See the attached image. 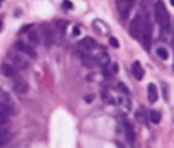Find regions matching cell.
I'll use <instances>...</instances> for the list:
<instances>
[{"mask_svg": "<svg viewBox=\"0 0 174 148\" xmlns=\"http://www.w3.org/2000/svg\"><path fill=\"white\" fill-rule=\"evenodd\" d=\"M95 60H96V63H99V64H103V66H107V64L110 63L108 54H105V52H99V54H98V57L95 58Z\"/></svg>", "mask_w": 174, "mask_h": 148, "instance_id": "ac0fdd59", "label": "cell"}, {"mask_svg": "<svg viewBox=\"0 0 174 148\" xmlns=\"http://www.w3.org/2000/svg\"><path fill=\"white\" fill-rule=\"evenodd\" d=\"M40 38L45 41L46 46H52L55 41V35H54V29L49 24H43L40 28Z\"/></svg>", "mask_w": 174, "mask_h": 148, "instance_id": "5b68a950", "label": "cell"}, {"mask_svg": "<svg viewBox=\"0 0 174 148\" xmlns=\"http://www.w3.org/2000/svg\"><path fill=\"white\" fill-rule=\"evenodd\" d=\"M118 89L122 92L124 95H128V93H130V92H128V89L125 87V84H124V82H118Z\"/></svg>", "mask_w": 174, "mask_h": 148, "instance_id": "d4e9b609", "label": "cell"}, {"mask_svg": "<svg viewBox=\"0 0 174 148\" xmlns=\"http://www.w3.org/2000/svg\"><path fill=\"white\" fill-rule=\"evenodd\" d=\"M131 72H133V75H134L136 80H142L144 78V69H142L139 61H134L131 64Z\"/></svg>", "mask_w": 174, "mask_h": 148, "instance_id": "2e32d148", "label": "cell"}, {"mask_svg": "<svg viewBox=\"0 0 174 148\" xmlns=\"http://www.w3.org/2000/svg\"><path fill=\"white\" fill-rule=\"evenodd\" d=\"M34 28V24H28V26H24L23 29H22V32H28V31H31Z\"/></svg>", "mask_w": 174, "mask_h": 148, "instance_id": "f1b7e54d", "label": "cell"}, {"mask_svg": "<svg viewBox=\"0 0 174 148\" xmlns=\"http://www.w3.org/2000/svg\"><path fill=\"white\" fill-rule=\"evenodd\" d=\"M170 3H171V5H173V6H174V0H170Z\"/></svg>", "mask_w": 174, "mask_h": 148, "instance_id": "4dcf8cb0", "label": "cell"}, {"mask_svg": "<svg viewBox=\"0 0 174 148\" xmlns=\"http://www.w3.org/2000/svg\"><path fill=\"white\" fill-rule=\"evenodd\" d=\"M150 121L153 124H159L161 122V113L157 110H151L150 112Z\"/></svg>", "mask_w": 174, "mask_h": 148, "instance_id": "7402d4cb", "label": "cell"}, {"mask_svg": "<svg viewBox=\"0 0 174 148\" xmlns=\"http://www.w3.org/2000/svg\"><path fill=\"white\" fill-rule=\"evenodd\" d=\"M9 122V119H8V114L5 113V112H2L0 110V125H6Z\"/></svg>", "mask_w": 174, "mask_h": 148, "instance_id": "603a6c76", "label": "cell"}, {"mask_svg": "<svg viewBox=\"0 0 174 148\" xmlns=\"http://www.w3.org/2000/svg\"><path fill=\"white\" fill-rule=\"evenodd\" d=\"M12 135L8 131V130H5V128H0V147H3V145H6L9 140H11Z\"/></svg>", "mask_w": 174, "mask_h": 148, "instance_id": "e0dca14e", "label": "cell"}, {"mask_svg": "<svg viewBox=\"0 0 174 148\" xmlns=\"http://www.w3.org/2000/svg\"><path fill=\"white\" fill-rule=\"evenodd\" d=\"M134 118H136V121H138V122H140V124H145V122H147V116H145V110H144V108L136 110Z\"/></svg>", "mask_w": 174, "mask_h": 148, "instance_id": "d6986e66", "label": "cell"}, {"mask_svg": "<svg viewBox=\"0 0 174 148\" xmlns=\"http://www.w3.org/2000/svg\"><path fill=\"white\" fill-rule=\"evenodd\" d=\"M147 92H148V101L150 103H156L157 101V98H159V93H157V87H156V84H148V89H147Z\"/></svg>", "mask_w": 174, "mask_h": 148, "instance_id": "5bb4252c", "label": "cell"}, {"mask_svg": "<svg viewBox=\"0 0 174 148\" xmlns=\"http://www.w3.org/2000/svg\"><path fill=\"white\" fill-rule=\"evenodd\" d=\"M28 40H29V43L32 46H38L41 43V38H40V32H37L34 28L29 31V34H28Z\"/></svg>", "mask_w": 174, "mask_h": 148, "instance_id": "9a60e30c", "label": "cell"}, {"mask_svg": "<svg viewBox=\"0 0 174 148\" xmlns=\"http://www.w3.org/2000/svg\"><path fill=\"white\" fill-rule=\"evenodd\" d=\"M156 54H157V57L161 58V60H166V58L170 57V54H168V50L163 47V46H159L157 49H156Z\"/></svg>", "mask_w": 174, "mask_h": 148, "instance_id": "44dd1931", "label": "cell"}, {"mask_svg": "<svg viewBox=\"0 0 174 148\" xmlns=\"http://www.w3.org/2000/svg\"><path fill=\"white\" fill-rule=\"evenodd\" d=\"M72 35H75V37L81 35V28H80V26H73V28H72Z\"/></svg>", "mask_w": 174, "mask_h": 148, "instance_id": "484cf974", "label": "cell"}, {"mask_svg": "<svg viewBox=\"0 0 174 148\" xmlns=\"http://www.w3.org/2000/svg\"><path fill=\"white\" fill-rule=\"evenodd\" d=\"M14 47H15V50H17V52H20V54H24V55H28V57H31V58H35V57H37V52H35V49L31 45H26L24 41H17Z\"/></svg>", "mask_w": 174, "mask_h": 148, "instance_id": "52a82bcc", "label": "cell"}, {"mask_svg": "<svg viewBox=\"0 0 174 148\" xmlns=\"http://www.w3.org/2000/svg\"><path fill=\"white\" fill-rule=\"evenodd\" d=\"M2 73L6 77V78H15L18 77V69L12 64H3L2 66Z\"/></svg>", "mask_w": 174, "mask_h": 148, "instance_id": "7c38bea8", "label": "cell"}, {"mask_svg": "<svg viewBox=\"0 0 174 148\" xmlns=\"http://www.w3.org/2000/svg\"><path fill=\"white\" fill-rule=\"evenodd\" d=\"M142 23H144V15H142L140 12H138V14L133 17V20L130 22V24H128V32H130V35H131L133 38H136V40H139V37H140Z\"/></svg>", "mask_w": 174, "mask_h": 148, "instance_id": "277c9868", "label": "cell"}, {"mask_svg": "<svg viewBox=\"0 0 174 148\" xmlns=\"http://www.w3.org/2000/svg\"><path fill=\"white\" fill-rule=\"evenodd\" d=\"M154 18L157 24L161 26L162 38H166V35L170 34V29H171V23H170V14L162 2H156V5H154Z\"/></svg>", "mask_w": 174, "mask_h": 148, "instance_id": "6da1fadb", "label": "cell"}, {"mask_svg": "<svg viewBox=\"0 0 174 148\" xmlns=\"http://www.w3.org/2000/svg\"><path fill=\"white\" fill-rule=\"evenodd\" d=\"M80 55H81V60H82V64L86 66V67H95L98 63H96V60L90 55H87V52H81L80 50Z\"/></svg>", "mask_w": 174, "mask_h": 148, "instance_id": "4fadbf2b", "label": "cell"}, {"mask_svg": "<svg viewBox=\"0 0 174 148\" xmlns=\"http://www.w3.org/2000/svg\"><path fill=\"white\" fill-rule=\"evenodd\" d=\"M63 6L67 8V9H72V8H73V3H72L70 0H64V2H63Z\"/></svg>", "mask_w": 174, "mask_h": 148, "instance_id": "4316f807", "label": "cell"}, {"mask_svg": "<svg viewBox=\"0 0 174 148\" xmlns=\"http://www.w3.org/2000/svg\"><path fill=\"white\" fill-rule=\"evenodd\" d=\"M173 37H174V35H173ZM173 47H174V38H173Z\"/></svg>", "mask_w": 174, "mask_h": 148, "instance_id": "d6a6232c", "label": "cell"}, {"mask_svg": "<svg viewBox=\"0 0 174 148\" xmlns=\"http://www.w3.org/2000/svg\"><path fill=\"white\" fill-rule=\"evenodd\" d=\"M96 46H98V43H96V40L95 38H92V37H84L82 40H80V43H78V49L81 50V52H92V50H95L96 49Z\"/></svg>", "mask_w": 174, "mask_h": 148, "instance_id": "8992f818", "label": "cell"}, {"mask_svg": "<svg viewBox=\"0 0 174 148\" xmlns=\"http://www.w3.org/2000/svg\"><path fill=\"white\" fill-rule=\"evenodd\" d=\"M11 61H12V66H15L18 70H26L29 67V61L24 57L18 55V54H11Z\"/></svg>", "mask_w": 174, "mask_h": 148, "instance_id": "ba28073f", "label": "cell"}, {"mask_svg": "<svg viewBox=\"0 0 174 148\" xmlns=\"http://www.w3.org/2000/svg\"><path fill=\"white\" fill-rule=\"evenodd\" d=\"M14 92L15 93H18V95H24V93H28L29 90V86H28V82L23 80V78H20V77H15L14 78Z\"/></svg>", "mask_w": 174, "mask_h": 148, "instance_id": "9c48e42d", "label": "cell"}, {"mask_svg": "<svg viewBox=\"0 0 174 148\" xmlns=\"http://www.w3.org/2000/svg\"><path fill=\"white\" fill-rule=\"evenodd\" d=\"M134 0H118V8L121 12V17H127L128 11L131 9V5H133Z\"/></svg>", "mask_w": 174, "mask_h": 148, "instance_id": "30bf717a", "label": "cell"}, {"mask_svg": "<svg viewBox=\"0 0 174 148\" xmlns=\"http://www.w3.org/2000/svg\"><path fill=\"white\" fill-rule=\"evenodd\" d=\"M101 96H103V101H105V103L118 104V103H116V99H113V96L108 93V90H103V92H101Z\"/></svg>", "mask_w": 174, "mask_h": 148, "instance_id": "ffe728a7", "label": "cell"}, {"mask_svg": "<svg viewBox=\"0 0 174 148\" xmlns=\"http://www.w3.org/2000/svg\"><path fill=\"white\" fill-rule=\"evenodd\" d=\"M2 3H3V0H0V6H2Z\"/></svg>", "mask_w": 174, "mask_h": 148, "instance_id": "1f68e13d", "label": "cell"}, {"mask_svg": "<svg viewBox=\"0 0 174 148\" xmlns=\"http://www.w3.org/2000/svg\"><path fill=\"white\" fill-rule=\"evenodd\" d=\"M0 110L5 112L8 116H14V114L18 113L17 105L14 103V99L11 98V95L6 90H3V89H0Z\"/></svg>", "mask_w": 174, "mask_h": 148, "instance_id": "7a4b0ae2", "label": "cell"}, {"mask_svg": "<svg viewBox=\"0 0 174 148\" xmlns=\"http://www.w3.org/2000/svg\"><path fill=\"white\" fill-rule=\"evenodd\" d=\"M93 99H95L93 95H86V96H84V101H86V103H93Z\"/></svg>", "mask_w": 174, "mask_h": 148, "instance_id": "83f0119b", "label": "cell"}, {"mask_svg": "<svg viewBox=\"0 0 174 148\" xmlns=\"http://www.w3.org/2000/svg\"><path fill=\"white\" fill-rule=\"evenodd\" d=\"M108 43H110L112 47H115V49L119 47V41H118V38H115V37H108Z\"/></svg>", "mask_w": 174, "mask_h": 148, "instance_id": "cb8c5ba5", "label": "cell"}, {"mask_svg": "<svg viewBox=\"0 0 174 148\" xmlns=\"http://www.w3.org/2000/svg\"><path fill=\"white\" fill-rule=\"evenodd\" d=\"M144 15V14H142ZM139 40L145 49H150V41H151V23H150V15H144V23H142V31H140Z\"/></svg>", "mask_w": 174, "mask_h": 148, "instance_id": "3957f363", "label": "cell"}, {"mask_svg": "<svg viewBox=\"0 0 174 148\" xmlns=\"http://www.w3.org/2000/svg\"><path fill=\"white\" fill-rule=\"evenodd\" d=\"M2 31H3V22L0 20V32H2Z\"/></svg>", "mask_w": 174, "mask_h": 148, "instance_id": "f546056e", "label": "cell"}, {"mask_svg": "<svg viewBox=\"0 0 174 148\" xmlns=\"http://www.w3.org/2000/svg\"><path fill=\"white\" fill-rule=\"evenodd\" d=\"M122 125H124V131H125L127 140L130 144H134V140H136V133H134V130H133V125H131L128 121H124Z\"/></svg>", "mask_w": 174, "mask_h": 148, "instance_id": "8fae6325", "label": "cell"}]
</instances>
